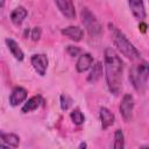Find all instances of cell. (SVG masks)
I'll list each match as a JSON object with an SVG mask.
<instances>
[{"instance_id": "6da1fadb", "label": "cell", "mask_w": 149, "mask_h": 149, "mask_svg": "<svg viewBox=\"0 0 149 149\" xmlns=\"http://www.w3.org/2000/svg\"><path fill=\"white\" fill-rule=\"evenodd\" d=\"M104 68L106 84L111 93L116 95L122 86L123 62L118 52L112 48H106L104 52Z\"/></svg>"}, {"instance_id": "7a4b0ae2", "label": "cell", "mask_w": 149, "mask_h": 149, "mask_svg": "<svg viewBox=\"0 0 149 149\" xmlns=\"http://www.w3.org/2000/svg\"><path fill=\"white\" fill-rule=\"evenodd\" d=\"M108 28L109 31L112 34V38H113V43L116 47V49L119 50V52H121L125 57H127L130 61H136L140 58V51L134 47V44L127 38V36L119 29L116 28L114 24L108 23Z\"/></svg>"}, {"instance_id": "3957f363", "label": "cell", "mask_w": 149, "mask_h": 149, "mask_svg": "<svg viewBox=\"0 0 149 149\" xmlns=\"http://www.w3.org/2000/svg\"><path fill=\"white\" fill-rule=\"evenodd\" d=\"M149 79V63L141 62L132 66L129 71V80L137 92H143Z\"/></svg>"}, {"instance_id": "277c9868", "label": "cell", "mask_w": 149, "mask_h": 149, "mask_svg": "<svg viewBox=\"0 0 149 149\" xmlns=\"http://www.w3.org/2000/svg\"><path fill=\"white\" fill-rule=\"evenodd\" d=\"M80 17H81V22L84 24V27L86 28L87 33L91 36H98L101 34L102 27L100 24V22L98 21V19L95 17V15L88 9V8H83L80 12Z\"/></svg>"}, {"instance_id": "5b68a950", "label": "cell", "mask_w": 149, "mask_h": 149, "mask_svg": "<svg viewBox=\"0 0 149 149\" xmlns=\"http://www.w3.org/2000/svg\"><path fill=\"white\" fill-rule=\"evenodd\" d=\"M133 109H134V98L132 94L127 93L122 97V100H121V104L119 107L120 114L126 122L130 121L132 115H133Z\"/></svg>"}, {"instance_id": "8992f818", "label": "cell", "mask_w": 149, "mask_h": 149, "mask_svg": "<svg viewBox=\"0 0 149 149\" xmlns=\"http://www.w3.org/2000/svg\"><path fill=\"white\" fill-rule=\"evenodd\" d=\"M30 62H31V65H33L34 70L37 72V74L43 77L47 72V68H48V63H49L48 57L43 54H36V55L31 56Z\"/></svg>"}, {"instance_id": "52a82bcc", "label": "cell", "mask_w": 149, "mask_h": 149, "mask_svg": "<svg viewBox=\"0 0 149 149\" xmlns=\"http://www.w3.org/2000/svg\"><path fill=\"white\" fill-rule=\"evenodd\" d=\"M55 3L59 12L66 17V19H74L76 17V8L72 0H55Z\"/></svg>"}, {"instance_id": "ba28073f", "label": "cell", "mask_w": 149, "mask_h": 149, "mask_svg": "<svg viewBox=\"0 0 149 149\" xmlns=\"http://www.w3.org/2000/svg\"><path fill=\"white\" fill-rule=\"evenodd\" d=\"M130 12L135 19L143 21L146 19V7L143 0H128Z\"/></svg>"}, {"instance_id": "9c48e42d", "label": "cell", "mask_w": 149, "mask_h": 149, "mask_svg": "<svg viewBox=\"0 0 149 149\" xmlns=\"http://www.w3.org/2000/svg\"><path fill=\"white\" fill-rule=\"evenodd\" d=\"M27 95H28V92L24 87L16 86V87L13 88V91L9 95V104L12 106H17L27 99Z\"/></svg>"}, {"instance_id": "30bf717a", "label": "cell", "mask_w": 149, "mask_h": 149, "mask_svg": "<svg viewBox=\"0 0 149 149\" xmlns=\"http://www.w3.org/2000/svg\"><path fill=\"white\" fill-rule=\"evenodd\" d=\"M93 64V56L88 52H85L83 55L79 56L77 63H76V70L79 73H83L85 71H87Z\"/></svg>"}, {"instance_id": "8fae6325", "label": "cell", "mask_w": 149, "mask_h": 149, "mask_svg": "<svg viewBox=\"0 0 149 149\" xmlns=\"http://www.w3.org/2000/svg\"><path fill=\"white\" fill-rule=\"evenodd\" d=\"M61 33H62V35L69 37L70 40H72V41H74V42L80 41L81 37H83V35H84L83 29L79 28L78 26H69V27H66V28H63V29L61 30Z\"/></svg>"}, {"instance_id": "7c38bea8", "label": "cell", "mask_w": 149, "mask_h": 149, "mask_svg": "<svg viewBox=\"0 0 149 149\" xmlns=\"http://www.w3.org/2000/svg\"><path fill=\"white\" fill-rule=\"evenodd\" d=\"M44 104V99L42 98V95H34L30 99H28L27 102H24V105L22 106L21 112L22 113H29L33 112L35 109H37L40 106H42Z\"/></svg>"}, {"instance_id": "4fadbf2b", "label": "cell", "mask_w": 149, "mask_h": 149, "mask_svg": "<svg viewBox=\"0 0 149 149\" xmlns=\"http://www.w3.org/2000/svg\"><path fill=\"white\" fill-rule=\"evenodd\" d=\"M0 137H1V147L6 146V147H12V148H17L20 144V137L16 134L1 132Z\"/></svg>"}, {"instance_id": "5bb4252c", "label": "cell", "mask_w": 149, "mask_h": 149, "mask_svg": "<svg viewBox=\"0 0 149 149\" xmlns=\"http://www.w3.org/2000/svg\"><path fill=\"white\" fill-rule=\"evenodd\" d=\"M99 118H100V121H101V127L102 129H106L108 128L109 126H112L114 123V114L106 107H101L100 111H99Z\"/></svg>"}, {"instance_id": "9a60e30c", "label": "cell", "mask_w": 149, "mask_h": 149, "mask_svg": "<svg viewBox=\"0 0 149 149\" xmlns=\"http://www.w3.org/2000/svg\"><path fill=\"white\" fill-rule=\"evenodd\" d=\"M5 43L7 44V48H8L9 52L14 56V58H15L16 61H20V62L23 61L24 54H23L22 49L19 47V44H17L13 38H6V40H5Z\"/></svg>"}, {"instance_id": "2e32d148", "label": "cell", "mask_w": 149, "mask_h": 149, "mask_svg": "<svg viewBox=\"0 0 149 149\" xmlns=\"http://www.w3.org/2000/svg\"><path fill=\"white\" fill-rule=\"evenodd\" d=\"M27 15H28V10L23 6H17L10 13V21L15 26H20L24 21V19L27 17Z\"/></svg>"}, {"instance_id": "e0dca14e", "label": "cell", "mask_w": 149, "mask_h": 149, "mask_svg": "<svg viewBox=\"0 0 149 149\" xmlns=\"http://www.w3.org/2000/svg\"><path fill=\"white\" fill-rule=\"evenodd\" d=\"M101 76H102V64H101V62H95L92 65V70L87 77V81L93 84L97 80H99Z\"/></svg>"}, {"instance_id": "ac0fdd59", "label": "cell", "mask_w": 149, "mask_h": 149, "mask_svg": "<svg viewBox=\"0 0 149 149\" xmlns=\"http://www.w3.org/2000/svg\"><path fill=\"white\" fill-rule=\"evenodd\" d=\"M113 147L115 149H122L125 148V136L121 129H116L114 133V143Z\"/></svg>"}, {"instance_id": "d6986e66", "label": "cell", "mask_w": 149, "mask_h": 149, "mask_svg": "<svg viewBox=\"0 0 149 149\" xmlns=\"http://www.w3.org/2000/svg\"><path fill=\"white\" fill-rule=\"evenodd\" d=\"M70 118H71L72 122H73L74 125H77V126H80V125L85 121V116H84V114L80 112L79 108L73 109V111L70 113Z\"/></svg>"}, {"instance_id": "ffe728a7", "label": "cell", "mask_w": 149, "mask_h": 149, "mask_svg": "<svg viewBox=\"0 0 149 149\" xmlns=\"http://www.w3.org/2000/svg\"><path fill=\"white\" fill-rule=\"evenodd\" d=\"M72 105V99L68 94H62L61 95V108L63 111H68Z\"/></svg>"}, {"instance_id": "44dd1931", "label": "cell", "mask_w": 149, "mask_h": 149, "mask_svg": "<svg viewBox=\"0 0 149 149\" xmlns=\"http://www.w3.org/2000/svg\"><path fill=\"white\" fill-rule=\"evenodd\" d=\"M66 52H68L70 56L76 57V56H78V55L80 54V49H79L78 47H74V45H68V47H66Z\"/></svg>"}, {"instance_id": "7402d4cb", "label": "cell", "mask_w": 149, "mask_h": 149, "mask_svg": "<svg viewBox=\"0 0 149 149\" xmlns=\"http://www.w3.org/2000/svg\"><path fill=\"white\" fill-rule=\"evenodd\" d=\"M41 28L40 27H34L33 29H31V34H30V37H31V40L33 41H38L40 40V37H41Z\"/></svg>"}, {"instance_id": "603a6c76", "label": "cell", "mask_w": 149, "mask_h": 149, "mask_svg": "<svg viewBox=\"0 0 149 149\" xmlns=\"http://www.w3.org/2000/svg\"><path fill=\"white\" fill-rule=\"evenodd\" d=\"M139 29H140L142 33H144L146 29H147V24H146L143 21H141V23H140V26H139Z\"/></svg>"}, {"instance_id": "cb8c5ba5", "label": "cell", "mask_w": 149, "mask_h": 149, "mask_svg": "<svg viewBox=\"0 0 149 149\" xmlns=\"http://www.w3.org/2000/svg\"><path fill=\"white\" fill-rule=\"evenodd\" d=\"M86 147H87V144H86L85 142H83V143L79 144V148H86Z\"/></svg>"}, {"instance_id": "d4e9b609", "label": "cell", "mask_w": 149, "mask_h": 149, "mask_svg": "<svg viewBox=\"0 0 149 149\" xmlns=\"http://www.w3.org/2000/svg\"><path fill=\"white\" fill-rule=\"evenodd\" d=\"M5 1H6V0H0V6H1V8H3V6H5Z\"/></svg>"}]
</instances>
